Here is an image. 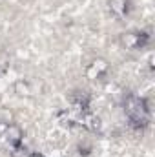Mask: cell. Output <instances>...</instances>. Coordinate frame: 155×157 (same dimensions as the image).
I'll return each mask as SVG.
<instances>
[{
    "mask_svg": "<svg viewBox=\"0 0 155 157\" xmlns=\"http://www.w3.org/2000/svg\"><path fill=\"white\" fill-rule=\"evenodd\" d=\"M126 112H128L130 117L133 119L135 122H139V124H144V122L148 121V108H146L144 101H141V99H137V97H130V99H128V102H126Z\"/></svg>",
    "mask_w": 155,
    "mask_h": 157,
    "instance_id": "obj_1",
    "label": "cell"
},
{
    "mask_svg": "<svg viewBox=\"0 0 155 157\" xmlns=\"http://www.w3.org/2000/svg\"><path fill=\"white\" fill-rule=\"evenodd\" d=\"M122 42L128 46V48H137L139 44H141V39H139V35H135V33H131V35H126Z\"/></svg>",
    "mask_w": 155,
    "mask_h": 157,
    "instance_id": "obj_2",
    "label": "cell"
},
{
    "mask_svg": "<svg viewBox=\"0 0 155 157\" xmlns=\"http://www.w3.org/2000/svg\"><path fill=\"white\" fill-rule=\"evenodd\" d=\"M104 70H106V64H104V62H93V64H91V68H89V71H88V75L93 78V77H95V73L99 75V73H100V71H104Z\"/></svg>",
    "mask_w": 155,
    "mask_h": 157,
    "instance_id": "obj_3",
    "label": "cell"
},
{
    "mask_svg": "<svg viewBox=\"0 0 155 157\" xmlns=\"http://www.w3.org/2000/svg\"><path fill=\"white\" fill-rule=\"evenodd\" d=\"M110 4H112V11H115L117 15H122V13L126 11V7H124V0H112Z\"/></svg>",
    "mask_w": 155,
    "mask_h": 157,
    "instance_id": "obj_4",
    "label": "cell"
}]
</instances>
